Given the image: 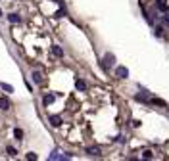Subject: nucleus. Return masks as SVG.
Instances as JSON below:
<instances>
[{"instance_id":"1a4fd4ad","label":"nucleus","mask_w":169,"mask_h":161,"mask_svg":"<svg viewBox=\"0 0 169 161\" xmlns=\"http://www.w3.org/2000/svg\"><path fill=\"white\" fill-rule=\"evenodd\" d=\"M75 88H77V90H81V92H84V90H87V82L81 81V79H77L75 81Z\"/></svg>"},{"instance_id":"4468645a","label":"nucleus","mask_w":169,"mask_h":161,"mask_svg":"<svg viewBox=\"0 0 169 161\" xmlns=\"http://www.w3.org/2000/svg\"><path fill=\"white\" fill-rule=\"evenodd\" d=\"M6 152H8V155H12V157H14V155H18V152H15V148H14V146H8V148H6Z\"/></svg>"},{"instance_id":"7ed1b4c3","label":"nucleus","mask_w":169,"mask_h":161,"mask_svg":"<svg viewBox=\"0 0 169 161\" xmlns=\"http://www.w3.org/2000/svg\"><path fill=\"white\" fill-rule=\"evenodd\" d=\"M71 157V155H63V153H60V152H58V150H54V152H52L50 155H48V159H52V161H56V159H69Z\"/></svg>"},{"instance_id":"dca6fc26","label":"nucleus","mask_w":169,"mask_h":161,"mask_svg":"<svg viewBox=\"0 0 169 161\" xmlns=\"http://www.w3.org/2000/svg\"><path fill=\"white\" fill-rule=\"evenodd\" d=\"M62 15H65V10H58L56 12V17H62Z\"/></svg>"},{"instance_id":"39448f33","label":"nucleus","mask_w":169,"mask_h":161,"mask_svg":"<svg viewBox=\"0 0 169 161\" xmlns=\"http://www.w3.org/2000/svg\"><path fill=\"white\" fill-rule=\"evenodd\" d=\"M54 100H56L54 94H44V96H42V106L48 107V106H52V104H54Z\"/></svg>"},{"instance_id":"0eeeda50","label":"nucleus","mask_w":169,"mask_h":161,"mask_svg":"<svg viewBox=\"0 0 169 161\" xmlns=\"http://www.w3.org/2000/svg\"><path fill=\"white\" fill-rule=\"evenodd\" d=\"M52 54H54L56 58H63V50L58 44H52Z\"/></svg>"},{"instance_id":"9b49d317","label":"nucleus","mask_w":169,"mask_h":161,"mask_svg":"<svg viewBox=\"0 0 169 161\" xmlns=\"http://www.w3.org/2000/svg\"><path fill=\"white\" fill-rule=\"evenodd\" d=\"M8 21L10 23H21V17L18 14H8Z\"/></svg>"},{"instance_id":"f3484780","label":"nucleus","mask_w":169,"mask_h":161,"mask_svg":"<svg viewBox=\"0 0 169 161\" xmlns=\"http://www.w3.org/2000/svg\"><path fill=\"white\" fill-rule=\"evenodd\" d=\"M25 157H27V159H37V153H33V152H31V153H27V155H25Z\"/></svg>"},{"instance_id":"20e7f679","label":"nucleus","mask_w":169,"mask_h":161,"mask_svg":"<svg viewBox=\"0 0 169 161\" xmlns=\"http://www.w3.org/2000/svg\"><path fill=\"white\" fill-rule=\"evenodd\" d=\"M115 75H117L119 79H127V77H129V69L123 67V65H119L117 69H115Z\"/></svg>"},{"instance_id":"a211bd4d","label":"nucleus","mask_w":169,"mask_h":161,"mask_svg":"<svg viewBox=\"0 0 169 161\" xmlns=\"http://www.w3.org/2000/svg\"><path fill=\"white\" fill-rule=\"evenodd\" d=\"M0 17H2V10H0Z\"/></svg>"},{"instance_id":"2eb2a0df","label":"nucleus","mask_w":169,"mask_h":161,"mask_svg":"<svg viewBox=\"0 0 169 161\" xmlns=\"http://www.w3.org/2000/svg\"><path fill=\"white\" fill-rule=\"evenodd\" d=\"M142 157H144V159H152V157H154V153H152L150 150H146V152L142 153Z\"/></svg>"},{"instance_id":"f257e3e1","label":"nucleus","mask_w":169,"mask_h":161,"mask_svg":"<svg viewBox=\"0 0 169 161\" xmlns=\"http://www.w3.org/2000/svg\"><path fill=\"white\" fill-rule=\"evenodd\" d=\"M113 65H115V54H112V52L104 54V60H102L104 71H110V67H113Z\"/></svg>"},{"instance_id":"9d476101","label":"nucleus","mask_w":169,"mask_h":161,"mask_svg":"<svg viewBox=\"0 0 169 161\" xmlns=\"http://www.w3.org/2000/svg\"><path fill=\"white\" fill-rule=\"evenodd\" d=\"M31 77H33V81L37 82V85H42V73H40V71H33Z\"/></svg>"},{"instance_id":"f03ea898","label":"nucleus","mask_w":169,"mask_h":161,"mask_svg":"<svg viewBox=\"0 0 169 161\" xmlns=\"http://www.w3.org/2000/svg\"><path fill=\"white\" fill-rule=\"evenodd\" d=\"M10 107H12V102H10L6 96H0V110H2V111H8Z\"/></svg>"},{"instance_id":"f8f14e48","label":"nucleus","mask_w":169,"mask_h":161,"mask_svg":"<svg viewBox=\"0 0 169 161\" xmlns=\"http://www.w3.org/2000/svg\"><path fill=\"white\" fill-rule=\"evenodd\" d=\"M0 88H2L4 92H8V94H10V92H14V86L8 85V82H2V81H0Z\"/></svg>"},{"instance_id":"ddd939ff","label":"nucleus","mask_w":169,"mask_h":161,"mask_svg":"<svg viewBox=\"0 0 169 161\" xmlns=\"http://www.w3.org/2000/svg\"><path fill=\"white\" fill-rule=\"evenodd\" d=\"M14 136L18 138V140H23V131H21V128H15V131H14Z\"/></svg>"},{"instance_id":"423d86ee","label":"nucleus","mask_w":169,"mask_h":161,"mask_svg":"<svg viewBox=\"0 0 169 161\" xmlns=\"http://www.w3.org/2000/svg\"><path fill=\"white\" fill-rule=\"evenodd\" d=\"M48 121H50L52 127H60V125H62V117H60V115H50Z\"/></svg>"},{"instance_id":"6e6552de","label":"nucleus","mask_w":169,"mask_h":161,"mask_svg":"<svg viewBox=\"0 0 169 161\" xmlns=\"http://www.w3.org/2000/svg\"><path fill=\"white\" fill-rule=\"evenodd\" d=\"M87 153L91 155V157H100V148H87Z\"/></svg>"}]
</instances>
